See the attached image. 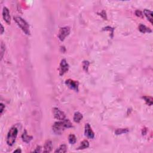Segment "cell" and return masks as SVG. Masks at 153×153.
<instances>
[{"instance_id":"cell-21","label":"cell","mask_w":153,"mask_h":153,"mask_svg":"<svg viewBox=\"0 0 153 153\" xmlns=\"http://www.w3.org/2000/svg\"><path fill=\"white\" fill-rule=\"evenodd\" d=\"M135 14L139 17H143V14H142V11H141L140 10H136L135 11Z\"/></svg>"},{"instance_id":"cell-4","label":"cell","mask_w":153,"mask_h":153,"mask_svg":"<svg viewBox=\"0 0 153 153\" xmlns=\"http://www.w3.org/2000/svg\"><path fill=\"white\" fill-rule=\"evenodd\" d=\"M70 33V28L68 26H65V27L61 28L59 30L58 37L59 40L61 41H63L65 40V38L69 35Z\"/></svg>"},{"instance_id":"cell-11","label":"cell","mask_w":153,"mask_h":153,"mask_svg":"<svg viewBox=\"0 0 153 153\" xmlns=\"http://www.w3.org/2000/svg\"><path fill=\"white\" fill-rule=\"evenodd\" d=\"M22 138L23 142H26V143H29V142L32 139V136H29V135L27 133L26 130H25L24 132L23 133V134L22 135Z\"/></svg>"},{"instance_id":"cell-15","label":"cell","mask_w":153,"mask_h":153,"mask_svg":"<svg viewBox=\"0 0 153 153\" xmlns=\"http://www.w3.org/2000/svg\"><path fill=\"white\" fill-rule=\"evenodd\" d=\"M89 147V142L88 141L84 140L81 142L80 147L78 148V150H84L87 148Z\"/></svg>"},{"instance_id":"cell-8","label":"cell","mask_w":153,"mask_h":153,"mask_svg":"<svg viewBox=\"0 0 153 153\" xmlns=\"http://www.w3.org/2000/svg\"><path fill=\"white\" fill-rule=\"evenodd\" d=\"M2 16H3L4 20L7 24L10 25L11 23V17H10L9 10L6 7H4L3 10H2Z\"/></svg>"},{"instance_id":"cell-18","label":"cell","mask_w":153,"mask_h":153,"mask_svg":"<svg viewBox=\"0 0 153 153\" xmlns=\"http://www.w3.org/2000/svg\"><path fill=\"white\" fill-rule=\"evenodd\" d=\"M68 141L71 144H74L77 141V138L75 137V136L73 134L69 135V137H68Z\"/></svg>"},{"instance_id":"cell-9","label":"cell","mask_w":153,"mask_h":153,"mask_svg":"<svg viewBox=\"0 0 153 153\" xmlns=\"http://www.w3.org/2000/svg\"><path fill=\"white\" fill-rule=\"evenodd\" d=\"M85 135L87 138H90V139H93L95 137L94 132H93L92 129L90 127V124L87 123L85 125V131H84Z\"/></svg>"},{"instance_id":"cell-26","label":"cell","mask_w":153,"mask_h":153,"mask_svg":"<svg viewBox=\"0 0 153 153\" xmlns=\"http://www.w3.org/2000/svg\"><path fill=\"white\" fill-rule=\"evenodd\" d=\"M16 152L21 153V152H22V151H21V150H20V149H19V148H18V149H17V150H15V151H14V153H16Z\"/></svg>"},{"instance_id":"cell-6","label":"cell","mask_w":153,"mask_h":153,"mask_svg":"<svg viewBox=\"0 0 153 153\" xmlns=\"http://www.w3.org/2000/svg\"><path fill=\"white\" fill-rule=\"evenodd\" d=\"M69 69V65L65 59H62L60 62V66H59V74L60 75H63L66 73Z\"/></svg>"},{"instance_id":"cell-10","label":"cell","mask_w":153,"mask_h":153,"mask_svg":"<svg viewBox=\"0 0 153 153\" xmlns=\"http://www.w3.org/2000/svg\"><path fill=\"white\" fill-rule=\"evenodd\" d=\"M52 149H53L52 142H51V141L47 140L46 142L45 145H44V151H43V152L50 153V152H51Z\"/></svg>"},{"instance_id":"cell-12","label":"cell","mask_w":153,"mask_h":153,"mask_svg":"<svg viewBox=\"0 0 153 153\" xmlns=\"http://www.w3.org/2000/svg\"><path fill=\"white\" fill-rule=\"evenodd\" d=\"M144 13L145 15L148 19V20L151 22V23H153V12L151 10L145 9L144 10Z\"/></svg>"},{"instance_id":"cell-24","label":"cell","mask_w":153,"mask_h":153,"mask_svg":"<svg viewBox=\"0 0 153 153\" xmlns=\"http://www.w3.org/2000/svg\"><path fill=\"white\" fill-rule=\"evenodd\" d=\"M41 147L38 146V147H37L36 150H35V151H34V152H35V153H40V152H41Z\"/></svg>"},{"instance_id":"cell-20","label":"cell","mask_w":153,"mask_h":153,"mask_svg":"<svg viewBox=\"0 0 153 153\" xmlns=\"http://www.w3.org/2000/svg\"><path fill=\"white\" fill-rule=\"evenodd\" d=\"M89 64H90V63H89L88 61H87V60H85V61H84L83 62V69H84L86 72H87V71H88Z\"/></svg>"},{"instance_id":"cell-7","label":"cell","mask_w":153,"mask_h":153,"mask_svg":"<svg viewBox=\"0 0 153 153\" xmlns=\"http://www.w3.org/2000/svg\"><path fill=\"white\" fill-rule=\"evenodd\" d=\"M66 84L67 85V86L69 88L72 89V90H75V91L78 92V81H74V80H71V79H68L66 81Z\"/></svg>"},{"instance_id":"cell-19","label":"cell","mask_w":153,"mask_h":153,"mask_svg":"<svg viewBox=\"0 0 153 153\" xmlns=\"http://www.w3.org/2000/svg\"><path fill=\"white\" fill-rule=\"evenodd\" d=\"M143 99H145V102L148 105H152L153 104V98L150 96H144Z\"/></svg>"},{"instance_id":"cell-13","label":"cell","mask_w":153,"mask_h":153,"mask_svg":"<svg viewBox=\"0 0 153 153\" xmlns=\"http://www.w3.org/2000/svg\"><path fill=\"white\" fill-rule=\"evenodd\" d=\"M73 119L75 123H80L83 119V115L79 112H76L74 114Z\"/></svg>"},{"instance_id":"cell-5","label":"cell","mask_w":153,"mask_h":153,"mask_svg":"<svg viewBox=\"0 0 153 153\" xmlns=\"http://www.w3.org/2000/svg\"><path fill=\"white\" fill-rule=\"evenodd\" d=\"M53 113L54 118L59 120H63L66 118L65 114L63 111L57 108H54L53 109Z\"/></svg>"},{"instance_id":"cell-25","label":"cell","mask_w":153,"mask_h":153,"mask_svg":"<svg viewBox=\"0 0 153 153\" xmlns=\"http://www.w3.org/2000/svg\"><path fill=\"white\" fill-rule=\"evenodd\" d=\"M3 32H4V27H3V26H2V25L1 24V34H3Z\"/></svg>"},{"instance_id":"cell-23","label":"cell","mask_w":153,"mask_h":153,"mask_svg":"<svg viewBox=\"0 0 153 153\" xmlns=\"http://www.w3.org/2000/svg\"><path fill=\"white\" fill-rule=\"evenodd\" d=\"M0 106H1V114H2V112H3L4 108H5V105H4L2 103H1Z\"/></svg>"},{"instance_id":"cell-22","label":"cell","mask_w":153,"mask_h":153,"mask_svg":"<svg viewBox=\"0 0 153 153\" xmlns=\"http://www.w3.org/2000/svg\"><path fill=\"white\" fill-rule=\"evenodd\" d=\"M4 49H5V46L4 45L3 43H2V44H1V58H2V54H3V53H4V50H3Z\"/></svg>"},{"instance_id":"cell-16","label":"cell","mask_w":153,"mask_h":153,"mask_svg":"<svg viewBox=\"0 0 153 153\" xmlns=\"http://www.w3.org/2000/svg\"><path fill=\"white\" fill-rule=\"evenodd\" d=\"M67 151V147L65 144H62L55 151V153H66Z\"/></svg>"},{"instance_id":"cell-2","label":"cell","mask_w":153,"mask_h":153,"mask_svg":"<svg viewBox=\"0 0 153 153\" xmlns=\"http://www.w3.org/2000/svg\"><path fill=\"white\" fill-rule=\"evenodd\" d=\"M14 20L17 23V25L20 26V28L23 30V32L27 35L30 34L29 31V26L28 23L23 19H22L20 16H14Z\"/></svg>"},{"instance_id":"cell-14","label":"cell","mask_w":153,"mask_h":153,"mask_svg":"<svg viewBox=\"0 0 153 153\" xmlns=\"http://www.w3.org/2000/svg\"><path fill=\"white\" fill-rule=\"evenodd\" d=\"M139 30L141 31L142 33H145V32H151L152 31L149 28H147L145 25L143 24H141L139 26Z\"/></svg>"},{"instance_id":"cell-17","label":"cell","mask_w":153,"mask_h":153,"mask_svg":"<svg viewBox=\"0 0 153 153\" xmlns=\"http://www.w3.org/2000/svg\"><path fill=\"white\" fill-rule=\"evenodd\" d=\"M128 132L129 130L127 129H117V130H115V133L117 135H118L123 134V133H127Z\"/></svg>"},{"instance_id":"cell-1","label":"cell","mask_w":153,"mask_h":153,"mask_svg":"<svg viewBox=\"0 0 153 153\" xmlns=\"http://www.w3.org/2000/svg\"><path fill=\"white\" fill-rule=\"evenodd\" d=\"M72 127V123L68 119L65 118L63 120L55 122L53 124L52 129L53 132L57 135H61L63 130L66 128H71Z\"/></svg>"},{"instance_id":"cell-3","label":"cell","mask_w":153,"mask_h":153,"mask_svg":"<svg viewBox=\"0 0 153 153\" xmlns=\"http://www.w3.org/2000/svg\"><path fill=\"white\" fill-rule=\"evenodd\" d=\"M17 129L16 127H11L8 132L7 136V143L10 146H12L13 144L15 142L16 138L17 136Z\"/></svg>"}]
</instances>
